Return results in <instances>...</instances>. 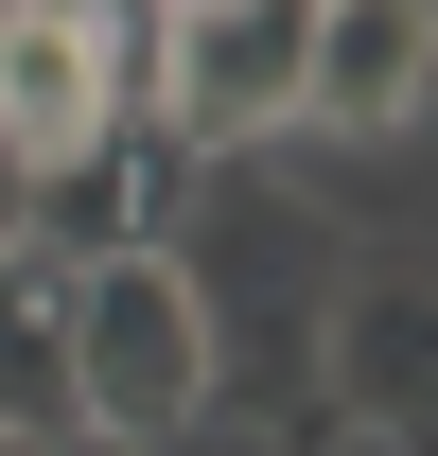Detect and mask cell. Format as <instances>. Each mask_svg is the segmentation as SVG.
<instances>
[{
	"label": "cell",
	"instance_id": "6da1fadb",
	"mask_svg": "<svg viewBox=\"0 0 438 456\" xmlns=\"http://www.w3.org/2000/svg\"><path fill=\"white\" fill-rule=\"evenodd\" d=\"M211 403V334H193V281L158 246L141 264H88L70 281V439H123V456H175Z\"/></svg>",
	"mask_w": 438,
	"mask_h": 456
},
{
	"label": "cell",
	"instance_id": "7a4b0ae2",
	"mask_svg": "<svg viewBox=\"0 0 438 456\" xmlns=\"http://www.w3.org/2000/svg\"><path fill=\"white\" fill-rule=\"evenodd\" d=\"M193 175H211V159H193L158 106H141V123H106V141H70V159H36V193H18V264H53V281L141 264V246H175Z\"/></svg>",
	"mask_w": 438,
	"mask_h": 456
},
{
	"label": "cell",
	"instance_id": "3957f363",
	"mask_svg": "<svg viewBox=\"0 0 438 456\" xmlns=\"http://www.w3.org/2000/svg\"><path fill=\"white\" fill-rule=\"evenodd\" d=\"M298 36H316V0H193V18H158V123L193 159L298 123Z\"/></svg>",
	"mask_w": 438,
	"mask_h": 456
},
{
	"label": "cell",
	"instance_id": "277c9868",
	"mask_svg": "<svg viewBox=\"0 0 438 456\" xmlns=\"http://www.w3.org/2000/svg\"><path fill=\"white\" fill-rule=\"evenodd\" d=\"M421 88H438V18L421 0H316V36H298V123L385 141V123H421Z\"/></svg>",
	"mask_w": 438,
	"mask_h": 456
},
{
	"label": "cell",
	"instance_id": "5b68a950",
	"mask_svg": "<svg viewBox=\"0 0 438 456\" xmlns=\"http://www.w3.org/2000/svg\"><path fill=\"white\" fill-rule=\"evenodd\" d=\"M316 421L333 439H403V421H421V281H403V264L333 281V316H316Z\"/></svg>",
	"mask_w": 438,
	"mask_h": 456
},
{
	"label": "cell",
	"instance_id": "8992f818",
	"mask_svg": "<svg viewBox=\"0 0 438 456\" xmlns=\"http://www.w3.org/2000/svg\"><path fill=\"white\" fill-rule=\"evenodd\" d=\"M0 439H70V281L53 264H0Z\"/></svg>",
	"mask_w": 438,
	"mask_h": 456
},
{
	"label": "cell",
	"instance_id": "52a82bcc",
	"mask_svg": "<svg viewBox=\"0 0 438 456\" xmlns=\"http://www.w3.org/2000/svg\"><path fill=\"white\" fill-rule=\"evenodd\" d=\"M18 193H36V159H18V141H0V264H18Z\"/></svg>",
	"mask_w": 438,
	"mask_h": 456
},
{
	"label": "cell",
	"instance_id": "ba28073f",
	"mask_svg": "<svg viewBox=\"0 0 438 456\" xmlns=\"http://www.w3.org/2000/svg\"><path fill=\"white\" fill-rule=\"evenodd\" d=\"M53 456H123V439H53Z\"/></svg>",
	"mask_w": 438,
	"mask_h": 456
},
{
	"label": "cell",
	"instance_id": "9c48e42d",
	"mask_svg": "<svg viewBox=\"0 0 438 456\" xmlns=\"http://www.w3.org/2000/svg\"><path fill=\"white\" fill-rule=\"evenodd\" d=\"M0 456H36V439H0Z\"/></svg>",
	"mask_w": 438,
	"mask_h": 456
}]
</instances>
